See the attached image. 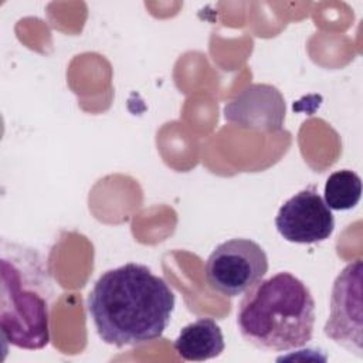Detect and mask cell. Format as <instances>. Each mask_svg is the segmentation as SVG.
Returning <instances> with one entry per match:
<instances>
[{"mask_svg":"<svg viewBox=\"0 0 363 363\" xmlns=\"http://www.w3.org/2000/svg\"><path fill=\"white\" fill-rule=\"evenodd\" d=\"M275 227L289 242L315 244L332 235L335 218L315 186H309L281 206L275 217Z\"/></svg>","mask_w":363,"mask_h":363,"instance_id":"8992f818","label":"cell"},{"mask_svg":"<svg viewBox=\"0 0 363 363\" xmlns=\"http://www.w3.org/2000/svg\"><path fill=\"white\" fill-rule=\"evenodd\" d=\"M323 196L325 203L330 210H352L362 197V179L353 170H336L326 179Z\"/></svg>","mask_w":363,"mask_h":363,"instance_id":"9c48e42d","label":"cell"},{"mask_svg":"<svg viewBox=\"0 0 363 363\" xmlns=\"http://www.w3.org/2000/svg\"><path fill=\"white\" fill-rule=\"evenodd\" d=\"M167 282L142 264L105 271L86 298L98 336L116 347L139 346L162 337L174 311Z\"/></svg>","mask_w":363,"mask_h":363,"instance_id":"6da1fadb","label":"cell"},{"mask_svg":"<svg viewBox=\"0 0 363 363\" xmlns=\"http://www.w3.org/2000/svg\"><path fill=\"white\" fill-rule=\"evenodd\" d=\"M286 113L281 91L269 84H250L224 105V119L235 126L277 132L284 126Z\"/></svg>","mask_w":363,"mask_h":363,"instance_id":"52a82bcc","label":"cell"},{"mask_svg":"<svg viewBox=\"0 0 363 363\" xmlns=\"http://www.w3.org/2000/svg\"><path fill=\"white\" fill-rule=\"evenodd\" d=\"M267 271L264 248L250 238H231L218 244L206 261L208 286L230 298L248 292Z\"/></svg>","mask_w":363,"mask_h":363,"instance_id":"277c9868","label":"cell"},{"mask_svg":"<svg viewBox=\"0 0 363 363\" xmlns=\"http://www.w3.org/2000/svg\"><path fill=\"white\" fill-rule=\"evenodd\" d=\"M362 274L363 262L347 264L336 277L329 303L325 335L347 352L362 357Z\"/></svg>","mask_w":363,"mask_h":363,"instance_id":"5b68a950","label":"cell"},{"mask_svg":"<svg viewBox=\"0 0 363 363\" xmlns=\"http://www.w3.org/2000/svg\"><path fill=\"white\" fill-rule=\"evenodd\" d=\"M237 326L242 339L259 350L299 349L313 336V296L299 278L278 272L247 292L238 306Z\"/></svg>","mask_w":363,"mask_h":363,"instance_id":"7a4b0ae2","label":"cell"},{"mask_svg":"<svg viewBox=\"0 0 363 363\" xmlns=\"http://www.w3.org/2000/svg\"><path fill=\"white\" fill-rule=\"evenodd\" d=\"M50 274L33 248L3 242L1 250V339L20 349L38 350L50 342Z\"/></svg>","mask_w":363,"mask_h":363,"instance_id":"3957f363","label":"cell"},{"mask_svg":"<svg viewBox=\"0 0 363 363\" xmlns=\"http://www.w3.org/2000/svg\"><path fill=\"white\" fill-rule=\"evenodd\" d=\"M176 353L189 362H204L224 352L221 328L211 318H201L186 325L173 342Z\"/></svg>","mask_w":363,"mask_h":363,"instance_id":"ba28073f","label":"cell"}]
</instances>
